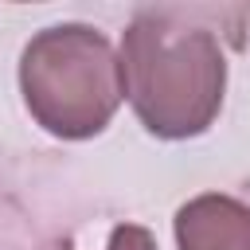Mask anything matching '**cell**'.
Returning <instances> with one entry per match:
<instances>
[{"label":"cell","instance_id":"1","mask_svg":"<svg viewBox=\"0 0 250 250\" xmlns=\"http://www.w3.org/2000/svg\"><path fill=\"white\" fill-rule=\"evenodd\" d=\"M246 8H137L121 31V86L137 121L160 141H188L215 125L227 94L223 23Z\"/></svg>","mask_w":250,"mask_h":250},{"label":"cell","instance_id":"2","mask_svg":"<svg viewBox=\"0 0 250 250\" xmlns=\"http://www.w3.org/2000/svg\"><path fill=\"white\" fill-rule=\"evenodd\" d=\"M20 94L35 125H43L51 137H98L125 98L121 59L90 23L43 27L20 55Z\"/></svg>","mask_w":250,"mask_h":250},{"label":"cell","instance_id":"3","mask_svg":"<svg viewBox=\"0 0 250 250\" xmlns=\"http://www.w3.org/2000/svg\"><path fill=\"white\" fill-rule=\"evenodd\" d=\"M172 227L180 250H250V203L227 191H203L188 199Z\"/></svg>","mask_w":250,"mask_h":250},{"label":"cell","instance_id":"4","mask_svg":"<svg viewBox=\"0 0 250 250\" xmlns=\"http://www.w3.org/2000/svg\"><path fill=\"white\" fill-rule=\"evenodd\" d=\"M105 250H156V238L141 223H117L109 230V246Z\"/></svg>","mask_w":250,"mask_h":250}]
</instances>
